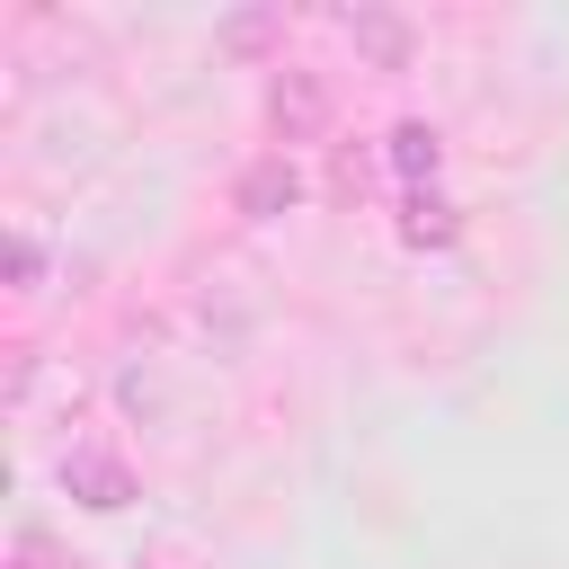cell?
<instances>
[{
	"label": "cell",
	"mask_w": 569,
	"mask_h": 569,
	"mask_svg": "<svg viewBox=\"0 0 569 569\" xmlns=\"http://www.w3.org/2000/svg\"><path fill=\"white\" fill-rule=\"evenodd\" d=\"M400 169H436V133H418V124H400Z\"/></svg>",
	"instance_id": "1"
}]
</instances>
